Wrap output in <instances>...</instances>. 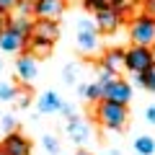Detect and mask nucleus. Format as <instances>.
<instances>
[{
	"label": "nucleus",
	"mask_w": 155,
	"mask_h": 155,
	"mask_svg": "<svg viewBox=\"0 0 155 155\" xmlns=\"http://www.w3.org/2000/svg\"><path fill=\"white\" fill-rule=\"evenodd\" d=\"M127 106L124 104H114V101H98V106H96V119H98L101 127L106 129H124L127 127Z\"/></svg>",
	"instance_id": "obj_1"
},
{
	"label": "nucleus",
	"mask_w": 155,
	"mask_h": 155,
	"mask_svg": "<svg viewBox=\"0 0 155 155\" xmlns=\"http://www.w3.org/2000/svg\"><path fill=\"white\" fill-rule=\"evenodd\" d=\"M129 36L137 47H153L155 44V18L153 16H137L129 26Z\"/></svg>",
	"instance_id": "obj_2"
},
{
	"label": "nucleus",
	"mask_w": 155,
	"mask_h": 155,
	"mask_svg": "<svg viewBox=\"0 0 155 155\" xmlns=\"http://www.w3.org/2000/svg\"><path fill=\"white\" fill-rule=\"evenodd\" d=\"M155 65V52L150 49V47H137L134 44L132 49H127V54H124V67H127L129 72H145L147 67Z\"/></svg>",
	"instance_id": "obj_3"
},
{
	"label": "nucleus",
	"mask_w": 155,
	"mask_h": 155,
	"mask_svg": "<svg viewBox=\"0 0 155 155\" xmlns=\"http://www.w3.org/2000/svg\"><path fill=\"white\" fill-rule=\"evenodd\" d=\"M0 155H31V142L21 132H8L0 142Z\"/></svg>",
	"instance_id": "obj_4"
},
{
	"label": "nucleus",
	"mask_w": 155,
	"mask_h": 155,
	"mask_svg": "<svg viewBox=\"0 0 155 155\" xmlns=\"http://www.w3.org/2000/svg\"><path fill=\"white\" fill-rule=\"evenodd\" d=\"M93 23H96V31L101 34H114L122 23V13L114 11V8H101V11L93 13Z\"/></svg>",
	"instance_id": "obj_5"
},
{
	"label": "nucleus",
	"mask_w": 155,
	"mask_h": 155,
	"mask_svg": "<svg viewBox=\"0 0 155 155\" xmlns=\"http://www.w3.org/2000/svg\"><path fill=\"white\" fill-rule=\"evenodd\" d=\"M67 0H36L34 16L36 18H47V21H60V16L65 13Z\"/></svg>",
	"instance_id": "obj_6"
},
{
	"label": "nucleus",
	"mask_w": 155,
	"mask_h": 155,
	"mask_svg": "<svg viewBox=\"0 0 155 155\" xmlns=\"http://www.w3.org/2000/svg\"><path fill=\"white\" fill-rule=\"evenodd\" d=\"M106 101H114V104H129V98H132V88H129V83H124L122 78H116V80H111L109 85H106V93H104Z\"/></svg>",
	"instance_id": "obj_7"
},
{
	"label": "nucleus",
	"mask_w": 155,
	"mask_h": 155,
	"mask_svg": "<svg viewBox=\"0 0 155 155\" xmlns=\"http://www.w3.org/2000/svg\"><path fill=\"white\" fill-rule=\"evenodd\" d=\"M57 36H60V26L57 21H47V18H36L31 26V39H44V41H52L54 44Z\"/></svg>",
	"instance_id": "obj_8"
},
{
	"label": "nucleus",
	"mask_w": 155,
	"mask_h": 155,
	"mask_svg": "<svg viewBox=\"0 0 155 155\" xmlns=\"http://www.w3.org/2000/svg\"><path fill=\"white\" fill-rule=\"evenodd\" d=\"M16 72L23 83H34V78L39 75V67H36V57L34 54H21L16 60Z\"/></svg>",
	"instance_id": "obj_9"
},
{
	"label": "nucleus",
	"mask_w": 155,
	"mask_h": 155,
	"mask_svg": "<svg viewBox=\"0 0 155 155\" xmlns=\"http://www.w3.org/2000/svg\"><path fill=\"white\" fill-rule=\"evenodd\" d=\"M26 44H28V39L23 36V34L13 31L11 26L0 34V49H3V52H21Z\"/></svg>",
	"instance_id": "obj_10"
},
{
	"label": "nucleus",
	"mask_w": 155,
	"mask_h": 155,
	"mask_svg": "<svg viewBox=\"0 0 155 155\" xmlns=\"http://www.w3.org/2000/svg\"><path fill=\"white\" fill-rule=\"evenodd\" d=\"M124 54H127L124 49H109L104 57H101V67L109 70L111 75H119L122 70H127V67H124Z\"/></svg>",
	"instance_id": "obj_11"
},
{
	"label": "nucleus",
	"mask_w": 155,
	"mask_h": 155,
	"mask_svg": "<svg viewBox=\"0 0 155 155\" xmlns=\"http://www.w3.org/2000/svg\"><path fill=\"white\" fill-rule=\"evenodd\" d=\"M62 98L54 93V91H47V93H41L39 96V101H36V109L41 111V114H57V111H62Z\"/></svg>",
	"instance_id": "obj_12"
},
{
	"label": "nucleus",
	"mask_w": 155,
	"mask_h": 155,
	"mask_svg": "<svg viewBox=\"0 0 155 155\" xmlns=\"http://www.w3.org/2000/svg\"><path fill=\"white\" fill-rule=\"evenodd\" d=\"M129 0H85V11H101V8H114V11H119L122 13V18H124V13L129 11Z\"/></svg>",
	"instance_id": "obj_13"
},
{
	"label": "nucleus",
	"mask_w": 155,
	"mask_h": 155,
	"mask_svg": "<svg viewBox=\"0 0 155 155\" xmlns=\"http://www.w3.org/2000/svg\"><path fill=\"white\" fill-rule=\"evenodd\" d=\"M67 132H70V137L75 140V142H85V140L91 137L88 124H85L83 119H78V116H70V122H67Z\"/></svg>",
	"instance_id": "obj_14"
},
{
	"label": "nucleus",
	"mask_w": 155,
	"mask_h": 155,
	"mask_svg": "<svg viewBox=\"0 0 155 155\" xmlns=\"http://www.w3.org/2000/svg\"><path fill=\"white\" fill-rule=\"evenodd\" d=\"M78 47H80V52H96L98 49V31H78Z\"/></svg>",
	"instance_id": "obj_15"
},
{
	"label": "nucleus",
	"mask_w": 155,
	"mask_h": 155,
	"mask_svg": "<svg viewBox=\"0 0 155 155\" xmlns=\"http://www.w3.org/2000/svg\"><path fill=\"white\" fill-rule=\"evenodd\" d=\"M8 26L13 28V31H18V34H23L26 39H31V26H34V21L28 16H16V18H11V23Z\"/></svg>",
	"instance_id": "obj_16"
},
{
	"label": "nucleus",
	"mask_w": 155,
	"mask_h": 155,
	"mask_svg": "<svg viewBox=\"0 0 155 155\" xmlns=\"http://www.w3.org/2000/svg\"><path fill=\"white\" fill-rule=\"evenodd\" d=\"M137 85H142V88H147V91H153L155 93V65L153 67H147L145 72H137Z\"/></svg>",
	"instance_id": "obj_17"
},
{
	"label": "nucleus",
	"mask_w": 155,
	"mask_h": 155,
	"mask_svg": "<svg viewBox=\"0 0 155 155\" xmlns=\"http://www.w3.org/2000/svg\"><path fill=\"white\" fill-rule=\"evenodd\" d=\"M28 47H31V52L34 54H39V57H49V52H52V41H44V39H28Z\"/></svg>",
	"instance_id": "obj_18"
},
{
	"label": "nucleus",
	"mask_w": 155,
	"mask_h": 155,
	"mask_svg": "<svg viewBox=\"0 0 155 155\" xmlns=\"http://www.w3.org/2000/svg\"><path fill=\"white\" fill-rule=\"evenodd\" d=\"M134 150H137L140 155H153L155 153V140L147 137V134H142V137L134 140Z\"/></svg>",
	"instance_id": "obj_19"
},
{
	"label": "nucleus",
	"mask_w": 155,
	"mask_h": 155,
	"mask_svg": "<svg viewBox=\"0 0 155 155\" xmlns=\"http://www.w3.org/2000/svg\"><path fill=\"white\" fill-rule=\"evenodd\" d=\"M104 93H106V85L104 83L85 85V98H88V101H104Z\"/></svg>",
	"instance_id": "obj_20"
},
{
	"label": "nucleus",
	"mask_w": 155,
	"mask_h": 155,
	"mask_svg": "<svg viewBox=\"0 0 155 155\" xmlns=\"http://www.w3.org/2000/svg\"><path fill=\"white\" fill-rule=\"evenodd\" d=\"M34 8H36V0H18L16 11H18V16H28V18H31L34 16Z\"/></svg>",
	"instance_id": "obj_21"
},
{
	"label": "nucleus",
	"mask_w": 155,
	"mask_h": 155,
	"mask_svg": "<svg viewBox=\"0 0 155 155\" xmlns=\"http://www.w3.org/2000/svg\"><path fill=\"white\" fill-rule=\"evenodd\" d=\"M16 98V88L11 83H0V101H13Z\"/></svg>",
	"instance_id": "obj_22"
},
{
	"label": "nucleus",
	"mask_w": 155,
	"mask_h": 155,
	"mask_svg": "<svg viewBox=\"0 0 155 155\" xmlns=\"http://www.w3.org/2000/svg\"><path fill=\"white\" fill-rule=\"evenodd\" d=\"M28 98H31V96H28L26 88H16V98H13V101H16L21 109H26V106H28Z\"/></svg>",
	"instance_id": "obj_23"
},
{
	"label": "nucleus",
	"mask_w": 155,
	"mask_h": 155,
	"mask_svg": "<svg viewBox=\"0 0 155 155\" xmlns=\"http://www.w3.org/2000/svg\"><path fill=\"white\" fill-rule=\"evenodd\" d=\"M41 142H44V147H47V150H49V153H52V155H60V142H57V140H54V137H52V134H47V137H44V140H41Z\"/></svg>",
	"instance_id": "obj_24"
},
{
	"label": "nucleus",
	"mask_w": 155,
	"mask_h": 155,
	"mask_svg": "<svg viewBox=\"0 0 155 155\" xmlns=\"http://www.w3.org/2000/svg\"><path fill=\"white\" fill-rule=\"evenodd\" d=\"M142 13L155 18V0H142Z\"/></svg>",
	"instance_id": "obj_25"
},
{
	"label": "nucleus",
	"mask_w": 155,
	"mask_h": 155,
	"mask_svg": "<svg viewBox=\"0 0 155 155\" xmlns=\"http://www.w3.org/2000/svg\"><path fill=\"white\" fill-rule=\"evenodd\" d=\"M3 127H5L8 132H13V129H16V116H13V114H5V116H3Z\"/></svg>",
	"instance_id": "obj_26"
},
{
	"label": "nucleus",
	"mask_w": 155,
	"mask_h": 155,
	"mask_svg": "<svg viewBox=\"0 0 155 155\" xmlns=\"http://www.w3.org/2000/svg\"><path fill=\"white\" fill-rule=\"evenodd\" d=\"M78 31H96V23L83 18V21H78Z\"/></svg>",
	"instance_id": "obj_27"
},
{
	"label": "nucleus",
	"mask_w": 155,
	"mask_h": 155,
	"mask_svg": "<svg viewBox=\"0 0 155 155\" xmlns=\"http://www.w3.org/2000/svg\"><path fill=\"white\" fill-rule=\"evenodd\" d=\"M111 80H116V75H111L109 70H104V67H101V78H98V83H104V85H109Z\"/></svg>",
	"instance_id": "obj_28"
},
{
	"label": "nucleus",
	"mask_w": 155,
	"mask_h": 155,
	"mask_svg": "<svg viewBox=\"0 0 155 155\" xmlns=\"http://www.w3.org/2000/svg\"><path fill=\"white\" fill-rule=\"evenodd\" d=\"M16 5H18V0H0V11H5V13H11Z\"/></svg>",
	"instance_id": "obj_29"
},
{
	"label": "nucleus",
	"mask_w": 155,
	"mask_h": 155,
	"mask_svg": "<svg viewBox=\"0 0 155 155\" xmlns=\"http://www.w3.org/2000/svg\"><path fill=\"white\" fill-rule=\"evenodd\" d=\"M8 23H11V16H8L5 11H0V34L8 28Z\"/></svg>",
	"instance_id": "obj_30"
},
{
	"label": "nucleus",
	"mask_w": 155,
	"mask_h": 155,
	"mask_svg": "<svg viewBox=\"0 0 155 155\" xmlns=\"http://www.w3.org/2000/svg\"><path fill=\"white\" fill-rule=\"evenodd\" d=\"M65 83H75V65H70L65 70Z\"/></svg>",
	"instance_id": "obj_31"
},
{
	"label": "nucleus",
	"mask_w": 155,
	"mask_h": 155,
	"mask_svg": "<svg viewBox=\"0 0 155 155\" xmlns=\"http://www.w3.org/2000/svg\"><path fill=\"white\" fill-rule=\"evenodd\" d=\"M145 119H147L150 124H155V104H153V106H147V111H145Z\"/></svg>",
	"instance_id": "obj_32"
},
{
	"label": "nucleus",
	"mask_w": 155,
	"mask_h": 155,
	"mask_svg": "<svg viewBox=\"0 0 155 155\" xmlns=\"http://www.w3.org/2000/svg\"><path fill=\"white\" fill-rule=\"evenodd\" d=\"M75 155H91V153H85V150H78V153Z\"/></svg>",
	"instance_id": "obj_33"
},
{
	"label": "nucleus",
	"mask_w": 155,
	"mask_h": 155,
	"mask_svg": "<svg viewBox=\"0 0 155 155\" xmlns=\"http://www.w3.org/2000/svg\"><path fill=\"white\" fill-rule=\"evenodd\" d=\"M0 67H3V60H0Z\"/></svg>",
	"instance_id": "obj_34"
}]
</instances>
